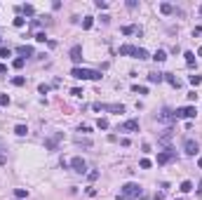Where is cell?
I'll use <instances>...</instances> for the list:
<instances>
[{"mask_svg": "<svg viewBox=\"0 0 202 200\" xmlns=\"http://www.w3.org/2000/svg\"><path fill=\"white\" fill-rule=\"evenodd\" d=\"M71 75L78 80H101V73L99 71H90V69H80V66H75L73 71H71Z\"/></svg>", "mask_w": 202, "mask_h": 200, "instance_id": "6da1fadb", "label": "cell"}, {"mask_svg": "<svg viewBox=\"0 0 202 200\" xmlns=\"http://www.w3.org/2000/svg\"><path fill=\"white\" fill-rule=\"evenodd\" d=\"M144 191H141V186L139 184H134V181H129V184H125L122 188H120V195H125V198H136V195H141Z\"/></svg>", "mask_w": 202, "mask_h": 200, "instance_id": "7a4b0ae2", "label": "cell"}, {"mask_svg": "<svg viewBox=\"0 0 202 200\" xmlns=\"http://www.w3.org/2000/svg\"><path fill=\"white\" fill-rule=\"evenodd\" d=\"M64 139V132H54V134H49L47 139H45V151H57L59 141Z\"/></svg>", "mask_w": 202, "mask_h": 200, "instance_id": "3957f363", "label": "cell"}, {"mask_svg": "<svg viewBox=\"0 0 202 200\" xmlns=\"http://www.w3.org/2000/svg\"><path fill=\"white\" fill-rule=\"evenodd\" d=\"M71 167H73V172H78V174L87 172V163H85V158H80V155H75V158L71 160Z\"/></svg>", "mask_w": 202, "mask_h": 200, "instance_id": "277c9868", "label": "cell"}, {"mask_svg": "<svg viewBox=\"0 0 202 200\" xmlns=\"http://www.w3.org/2000/svg\"><path fill=\"white\" fill-rule=\"evenodd\" d=\"M183 151H186V155H197V151H200V146H197L195 139L188 137L186 141H183Z\"/></svg>", "mask_w": 202, "mask_h": 200, "instance_id": "5b68a950", "label": "cell"}, {"mask_svg": "<svg viewBox=\"0 0 202 200\" xmlns=\"http://www.w3.org/2000/svg\"><path fill=\"white\" fill-rule=\"evenodd\" d=\"M195 113H197V111L193 108V106H183V108H176V111H174L176 118H188V120H191V118H195Z\"/></svg>", "mask_w": 202, "mask_h": 200, "instance_id": "8992f818", "label": "cell"}, {"mask_svg": "<svg viewBox=\"0 0 202 200\" xmlns=\"http://www.w3.org/2000/svg\"><path fill=\"white\" fill-rule=\"evenodd\" d=\"M174 158H176V151H162V153H158V165H167Z\"/></svg>", "mask_w": 202, "mask_h": 200, "instance_id": "52a82bcc", "label": "cell"}, {"mask_svg": "<svg viewBox=\"0 0 202 200\" xmlns=\"http://www.w3.org/2000/svg\"><path fill=\"white\" fill-rule=\"evenodd\" d=\"M71 61L73 64L82 61V47H80V45H73V47H71Z\"/></svg>", "mask_w": 202, "mask_h": 200, "instance_id": "ba28073f", "label": "cell"}, {"mask_svg": "<svg viewBox=\"0 0 202 200\" xmlns=\"http://www.w3.org/2000/svg\"><path fill=\"white\" fill-rule=\"evenodd\" d=\"M120 130L122 132H139V120H125L120 125Z\"/></svg>", "mask_w": 202, "mask_h": 200, "instance_id": "9c48e42d", "label": "cell"}, {"mask_svg": "<svg viewBox=\"0 0 202 200\" xmlns=\"http://www.w3.org/2000/svg\"><path fill=\"white\" fill-rule=\"evenodd\" d=\"M16 54H19V57H31V54H33V47H31V45H19V47H16Z\"/></svg>", "mask_w": 202, "mask_h": 200, "instance_id": "30bf717a", "label": "cell"}, {"mask_svg": "<svg viewBox=\"0 0 202 200\" xmlns=\"http://www.w3.org/2000/svg\"><path fill=\"white\" fill-rule=\"evenodd\" d=\"M174 113H172V111L169 108H165V111H162V113H160V120H162V122H169V120H174Z\"/></svg>", "mask_w": 202, "mask_h": 200, "instance_id": "8fae6325", "label": "cell"}, {"mask_svg": "<svg viewBox=\"0 0 202 200\" xmlns=\"http://www.w3.org/2000/svg\"><path fill=\"white\" fill-rule=\"evenodd\" d=\"M165 80V73H148V83H162Z\"/></svg>", "mask_w": 202, "mask_h": 200, "instance_id": "7c38bea8", "label": "cell"}, {"mask_svg": "<svg viewBox=\"0 0 202 200\" xmlns=\"http://www.w3.org/2000/svg\"><path fill=\"white\" fill-rule=\"evenodd\" d=\"M165 80H167V83H169L172 85V87H179V78H176V75H172V73H165Z\"/></svg>", "mask_w": 202, "mask_h": 200, "instance_id": "4fadbf2b", "label": "cell"}, {"mask_svg": "<svg viewBox=\"0 0 202 200\" xmlns=\"http://www.w3.org/2000/svg\"><path fill=\"white\" fill-rule=\"evenodd\" d=\"M14 134H16V137H26V134H28V127H26V125H16V127H14Z\"/></svg>", "mask_w": 202, "mask_h": 200, "instance_id": "5bb4252c", "label": "cell"}, {"mask_svg": "<svg viewBox=\"0 0 202 200\" xmlns=\"http://www.w3.org/2000/svg\"><path fill=\"white\" fill-rule=\"evenodd\" d=\"M153 59H155V61H158V64H162V61H165V59H167V52H165V50H158V52L153 54Z\"/></svg>", "mask_w": 202, "mask_h": 200, "instance_id": "9a60e30c", "label": "cell"}, {"mask_svg": "<svg viewBox=\"0 0 202 200\" xmlns=\"http://www.w3.org/2000/svg\"><path fill=\"white\" fill-rule=\"evenodd\" d=\"M75 144H78V146H85V148H92V139H82V137H75Z\"/></svg>", "mask_w": 202, "mask_h": 200, "instance_id": "2e32d148", "label": "cell"}, {"mask_svg": "<svg viewBox=\"0 0 202 200\" xmlns=\"http://www.w3.org/2000/svg\"><path fill=\"white\" fill-rule=\"evenodd\" d=\"M134 52H136L134 45H122V47H120V54H122V57H125V54H134Z\"/></svg>", "mask_w": 202, "mask_h": 200, "instance_id": "e0dca14e", "label": "cell"}, {"mask_svg": "<svg viewBox=\"0 0 202 200\" xmlns=\"http://www.w3.org/2000/svg\"><path fill=\"white\" fill-rule=\"evenodd\" d=\"M191 191H193V181H181V193H191Z\"/></svg>", "mask_w": 202, "mask_h": 200, "instance_id": "ac0fdd59", "label": "cell"}, {"mask_svg": "<svg viewBox=\"0 0 202 200\" xmlns=\"http://www.w3.org/2000/svg\"><path fill=\"white\" fill-rule=\"evenodd\" d=\"M122 33H125V36H129V33H139V36H141V28H136V26H122Z\"/></svg>", "mask_w": 202, "mask_h": 200, "instance_id": "d6986e66", "label": "cell"}, {"mask_svg": "<svg viewBox=\"0 0 202 200\" xmlns=\"http://www.w3.org/2000/svg\"><path fill=\"white\" fill-rule=\"evenodd\" d=\"M160 12H162V14H172V12H174V7H172L169 2H162V5H160Z\"/></svg>", "mask_w": 202, "mask_h": 200, "instance_id": "ffe728a7", "label": "cell"}, {"mask_svg": "<svg viewBox=\"0 0 202 200\" xmlns=\"http://www.w3.org/2000/svg\"><path fill=\"white\" fill-rule=\"evenodd\" d=\"M134 57H136V59H148V52H146L144 47H136V52H134Z\"/></svg>", "mask_w": 202, "mask_h": 200, "instance_id": "44dd1931", "label": "cell"}, {"mask_svg": "<svg viewBox=\"0 0 202 200\" xmlns=\"http://www.w3.org/2000/svg\"><path fill=\"white\" fill-rule=\"evenodd\" d=\"M12 85L21 87V85H26V78H24V75H16V78H12Z\"/></svg>", "mask_w": 202, "mask_h": 200, "instance_id": "7402d4cb", "label": "cell"}, {"mask_svg": "<svg viewBox=\"0 0 202 200\" xmlns=\"http://www.w3.org/2000/svg\"><path fill=\"white\" fill-rule=\"evenodd\" d=\"M183 57H186V64H188V66H195V54H193V52H186Z\"/></svg>", "mask_w": 202, "mask_h": 200, "instance_id": "603a6c76", "label": "cell"}, {"mask_svg": "<svg viewBox=\"0 0 202 200\" xmlns=\"http://www.w3.org/2000/svg\"><path fill=\"white\" fill-rule=\"evenodd\" d=\"M21 12H24V14H28V17H33V14H35V7H33V5H24Z\"/></svg>", "mask_w": 202, "mask_h": 200, "instance_id": "cb8c5ba5", "label": "cell"}, {"mask_svg": "<svg viewBox=\"0 0 202 200\" xmlns=\"http://www.w3.org/2000/svg\"><path fill=\"white\" fill-rule=\"evenodd\" d=\"M92 24H94V19H92V17H85V19H82V28H92Z\"/></svg>", "mask_w": 202, "mask_h": 200, "instance_id": "d4e9b609", "label": "cell"}, {"mask_svg": "<svg viewBox=\"0 0 202 200\" xmlns=\"http://www.w3.org/2000/svg\"><path fill=\"white\" fill-rule=\"evenodd\" d=\"M14 195L21 200V198H26V195H28V191H26V188H14Z\"/></svg>", "mask_w": 202, "mask_h": 200, "instance_id": "484cf974", "label": "cell"}, {"mask_svg": "<svg viewBox=\"0 0 202 200\" xmlns=\"http://www.w3.org/2000/svg\"><path fill=\"white\" fill-rule=\"evenodd\" d=\"M96 127H99V130H108V120H106V118H99Z\"/></svg>", "mask_w": 202, "mask_h": 200, "instance_id": "4316f807", "label": "cell"}, {"mask_svg": "<svg viewBox=\"0 0 202 200\" xmlns=\"http://www.w3.org/2000/svg\"><path fill=\"white\" fill-rule=\"evenodd\" d=\"M0 57H2V59L12 57V50H10V47H0Z\"/></svg>", "mask_w": 202, "mask_h": 200, "instance_id": "83f0119b", "label": "cell"}, {"mask_svg": "<svg viewBox=\"0 0 202 200\" xmlns=\"http://www.w3.org/2000/svg\"><path fill=\"white\" fill-rule=\"evenodd\" d=\"M5 163H7V153L2 148V144H0V165H5Z\"/></svg>", "mask_w": 202, "mask_h": 200, "instance_id": "f1b7e54d", "label": "cell"}, {"mask_svg": "<svg viewBox=\"0 0 202 200\" xmlns=\"http://www.w3.org/2000/svg\"><path fill=\"white\" fill-rule=\"evenodd\" d=\"M150 165H153V163H150L148 158H144V160H141V163H139V167H141V169H148Z\"/></svg>", "mask_w": 202, "mask_h": 200, "instance_id": "f546056e", "label": "cell"}, {"mask_svg": "<svg viewBox=\"0 0 202 200\" xmlns=\"http://www.w3.org/2000/svg\"><path fill=\"white\" fill-rule=\"evenodd\" d=\"M188 80H191V85H195V87H197V85L202 83V78H200V75H191Z\"/></svg>", "mask_w": 202, "mask_h": 200, "instance_id": "4dcf8cb0", "label": "cell"}, {"mask_svg": "<svg viewBox=\"0 0 202 200\" xmlns=\"http://www.w3.org/2000/svg\"><path fill=\"white\" fill-rule=\"evenodd\" d=\"M35 40H38V42H45V40H47V36H45V31L35 33Z\"/></svg>", "mask_w": 202, "mask_h": 200, "instance_id": "1f68e13d", "label": "cell"}, {"mask_svg": "<svg viewBox=\"0 0 202 200\" xmlns=\"http://www.w3.org/2000/svg\"><path fill=\"white\" fill-rule=\"evenodd\" d=\"M12 66H14V69H21V66H24V59H21V57L14 59V61H12Z\"/></svg>", "mask_w": 202, "mask_h": 200, "instance_id": "d6a6232c", "label": "cell"}, {"mask_svg": "<svg viewBox=\"0 0 202 200\" xmlns=\"http://www.w3.org/2000/svg\"><path fill=\"white\" fill-rule=\"evenodd\" d=\"M7 104H10V97H7V94H0V106H7Z\"/></svg>", "mask_w": 202, "mask_h": 200, "instance_id": "836d02e7", "label": "cell"}, {"mask_svg": "<svg viewBox=\"0 0 202 200\" xmlns=\"http://www.w3.org/2000/svg\"><path fill=\"white\" fill-rule=\"evenodd\" d=\"M96 7H99V10H106L108 2H106V0H96Z\"/></svg>", "mask_w": 202, "mask_h": 200, "instance_id": "e575fe53", "label": "cell"}, {"mask_svg": "<svg viewBox=\"0 0 202 200\" xmlns=\"http://www.w3.org/2000/svg\"><path fill=\"white\" fill-rule=\"evenodd\" d=\"M24 24H26V21H24V19H21V17H16V19H14V26H16V28H21V26H24Z\"/></svg>", "mask_w": 202, "mask_h": 200, "instance_id": "d590c367", "label": "cell"}, {"mask_svg": "<svg viewBox=\"0 0 202 200\" xmlns=\"http://www.w3.org/2000/svg\"><path fill=\"white\" fill-rule=\"evenodd\" d=\"M134 92H139V94H148V90H146V87H139V85H134Z\"/></svg>", "mask_w": 202, "mask_h": 200, "instance_id": "8d00e7d4", "label": "cell"}, {"mask_svg": "<svg viewBox=\"0 0 202 200\" xmlns=\"http://www.w3.org/2000/svg\"><path fill=\"white\" fill-rule=\"evenodd\" d=\"M127 7H129V10H136L139 2H136V0H127Z\"/></svg>", "mask_w": 202, "mask_h": 200, "instance_id": "74e56055", "label": "cell"}, {"mask_svg": "<svg viewBox=\"0 0 202 200\" xmlns=\"http://www.w3.org/2000/svg\"><path fill=\"white\" fill-rule=\"evenodd\" d=\"M87 177H90V181H96L99 179V172H87Z\"/></svg>", "mask_w": 202, "mask_h": 200, "instance_id": "f35d334b", "label": "cell"}, {"mask_svg": "<svg viewBox=\"0 0 202 200\" xmlns=\"http://www.w3.org/2000/svg\"><path fill=\"white\" fill-rule=\"evenodd\" d=\"M71 94H73V97H82V90H80V87H73V90H71Z\"/></svg>", "mask_w": 202, "mask_h": 200, "instance_id": "ab89813d", "label": "cell"}, {"mask_svg": "<svg viewBox=\"0 0 202 200\" xmlns=\"http://www.w3.org/2000/svg\"><path fill=\"white\" fill-rule=\"evenodd\" d=\"M38 90H40V94H47V92H49V87H47V85H40Z\"/></svg>", "mask_w": 202, "mask_h": 200, "instance_id": "60d3db41", "label": "cell"}, {"mask_svg": "<svg viewBox=\"0 0 202 200\" xmlns=\"http://www.w3.org/2000/svg\"><path fill=\"white\" fill-rule=\"evenodd\" d=\"M7 71V64H0V73H5Z\"/></svg>", "mask_w": 202, "mask_h": 200, "instance_id": "b9f144b4", "label": "cell"}, {"mask_svg": "<svg viewBox=\"0 0 202 200\" xmlns=\"http://www.w3.org/2000/svg\"><path fill=\"white\" fill-rule=\"evenodd\" d=\"M155 200H165V195H162V193H155Z\"/></svg>", "mask_w": 202, "mask_h": 200, "instance_id": "7bdbcfd3", "label": "cell"}, {"mask_svg": "<svg viewBox=\"0 0 202 200\" xmlns=\"http://www.w3.org/2000/svg\"><path fill=\"white\" fill-rule=\"evenodd\" d=\"M197 167H200V169H202V158H197Z\"/></svg>", "mask_w": 202, "mask_h": 200, "instance_id": "ee69618b", "label": "cell"}, {"mask_svg": "<svg viewBox=\"0 0 202 200\" xmlns=\"http://www.w3.org/2000/svg\"><path fill=\"white\" fill-rule=\"evenodd\" d=\"M197 57H202V47H200V50H197Z\"/></svg>", "mask_w": 202, "mask_h": 200, "instance_id": "f6af8a7d", "label": "cell"}, {"mask_svg": "<svg viewBox=\"0 0 202 200\" xmlns=\"http://www.w3.org/2000/svg\"><path fill=\"white\" fill-rule=\"evenodd\" d=\"M200 14H202V5H200Z\"/></svg>", "mask_w": 202, "mask_h": 200, "instance_id": "bcb514c9", "label": "cell"}, {"mask_svg": "<svg viewBox=\"0 0 202 200\" xmlns=\"http://www.w3.org/2000/svg\"><path fill=\"white\" fill-rule=\"evenodd\" d=\"M174 200H181V198H174Z\"/></svg>", "mask_w": 202, "mask_h": 200, "instance_id": "7dc6e473", "label": "cell"}, {"mask_svg": "<svg viewBox=\"0 0 202 200\" xmlns=\"http://www.w3.org/2000/svg\"><path fill=\"white\" fill-rule=\"evenodd\" d=\"M16 200H19V198H16Z\"/></svg>", "mask_w": 202, "mask_h": 200, "instance_id": "c3c4849f", "label": "cell"}]
</instances>
